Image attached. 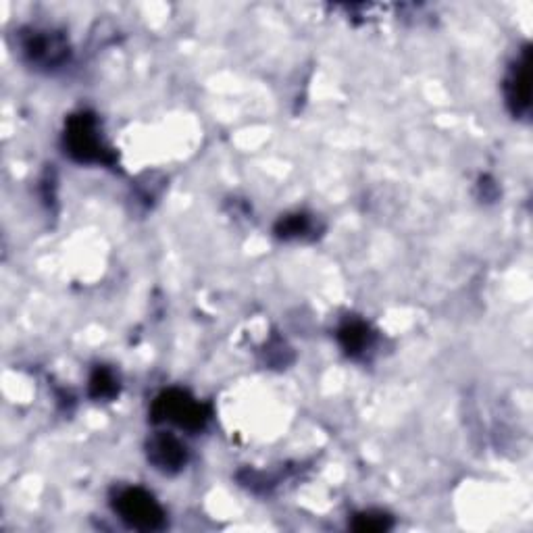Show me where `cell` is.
<instances>
[{
  "mask_svg": "<svg viewBox=\"0 0 533 533\" xmlns=\"http://www.w3.org/2000/svg\"><path fill=\"white\" fill-rule=\"evenodd\" d=\"M65 148L80 163H111V150L107 148L98 130V121L90 113L73 115L65 130Z\"/></svg>",
  "mask_w": 533,
  "mask_h": 533,
  "instance_id": "1",
  "label": "cell"
},
{
  "mask_svg": "<svg viewBox=\"0 0 533 533\" xmlns=\"http://www.w3.org/2000/svg\"><path fill=\"white\" fill-rule=\"evenodd\" d=\"M113 509L119 519L138 531H157L165 527V511L157 498L142 488L119 490Z\"/></svg>",
  "mask_w": 533,
  "mask_h": 533,
  "instance_id": "2",
  "label": "cell"
},
{
  "mask_svg": "<svg viewBox=\"0 0 533 533\" xmlns=\"http://www.w3.org/2000/svg\"><path fill=\"white\" fill-rule=\"evenodd\" d=\"M19 48L23 59L32 67L55 69L69 57V46L63 34L48 28H28L19 34Z\"/></svg>",
  "mask_w": 533,
  "mask_h": 533,
  "instance_id": "3",
  "label": "cell"
},
{
  "mask_svg": "<svg viewBox=\"0 0 533 533\" xmlns=\"http://www.w3.org/2000/svg\"><path fill=\"white\" fill-rule=\"evenodd\" d=\"M152 415L157 421H169L188 431H198L209 421L205 404H200L182 390H169L161 394L155 400V406H152Z\"/></svg>",
  "mask_w": 533,
  "mask_h": 533,
  "instance_id": "4",
  "label": "cell"
},
{
  "mask_svg": "<svg viewBox=\"0 0 533 533\" xmlns=\"http://www.w3.org/2000/svg\"><path fill=\"white\" fill-rule=\"evenodd\" d=\"M146 454H148V461L155 465V469L169 473V475L182 471L188 463L186 446L173 434H165V431L155 434L148 440Z\"/></svg>",
  "mask_w": 533,
  "mask_h": 533,
  "instance_id": "5",
  "label": "cell"
},
{
  "mask_svg": "<svg viewBox=\"0 0 533 533\" xmlns=\"http://www.w3.org/2000/svg\"><path fill=\"white\" fill-rule=\"evenodd\" d=\"M506 103L515 115H527L529 111V55L523 50V55L513 63L509 75L504 82Z\"/></svg>",
  "mask_w": 533,
  "mask_h": 533,
  "instance_id": "6",
  "label": "cell"
},
{
  "mask_svg": "<svg viewBox=\"0 0 533 533\" xmlns=\"http://www.w3.org/2000/svg\"><path fill=\"white\" fill-rule=\"evenodd\" d=\"M342 348L350 354V357H359V354H365L367 348H371L373 334L371 329L363 321H348L340 327L338 332Z\"/></svg>",
  "mask_w": 533,
  "mask_h": 533,
  "instance_id": "7",
  "label": "cell"
},
{
  "mask_svg": "<svg viewBox=\"0 0 533 533\" xmlns=\"http://www.w3.org/2000/svg\"><path fill=\"white\" fill-rule=\"evenodd\" d=\"M119 390V384L115 375L109 371V369H96L90 377V394L98 400H107V398H113Z\"/></svg>",
  "mask_w": 533,
  "mask_h": 533,
  "instance_id": "8",
  "label": "cell"
},
{
  "mask_svg": "<svg viewBox=\"0 0 533 533\" xmlns=\"http://www.w3.org/2000/svg\"><path fill=\"white\" fill-rule=\"evenodd\" d=\"M311 232V221L307 215H290L277 223V234L282 238H302Z\"/></svg>",
  "mask_w": 533,
  "mask_h": 533,
  "instance_id": "9",
  "label": "cell"
},
{
  "mask_svg": "<svg viewBox=\"0 0 533 533\" xmlns=\"http://www.w3.org/2000/svg\"><path fill=\"white\" fill-rule=\"evenodd\" d=\"M352 527L357 531H386L392 527V519L384 513H361L354 519Z\"/></svg>",
  "mask_w": 533,
  "mask_h": 533,
  "instance_id": "10",
  "label": "cell"
}]
</instances>
